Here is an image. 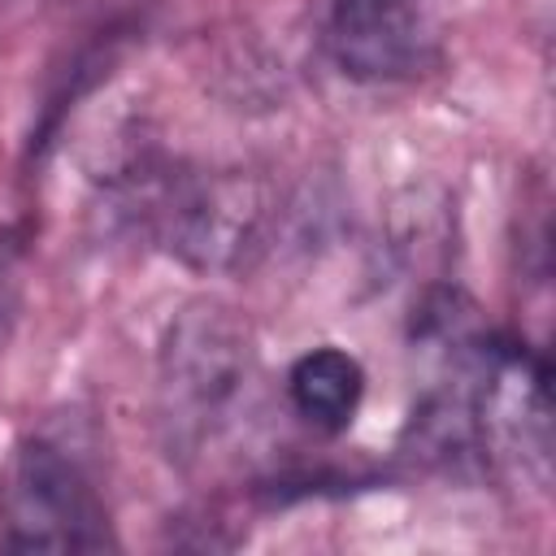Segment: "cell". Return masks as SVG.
I'll return each instance as SVG.
<instances>
[{
    "label": "cell",
    "instance_id": "cell-2",
    "mask_svg": "<svg viewBox=\"0 0 556 556\" xmlns=\"http://www.w3.org/2000/svg\"><path fill=\"white\" fill-rule=\"evenodd\" d=\"M0 534L13 552H100L113 543L91 473L52 439H22L4 456Z\"/></svg>",
    "mask_w": 556,
    "mask_h": 556
},
{
    "label": "cell",
    "instance_id": "cell-3",
    "mask_svg": "<svg viewBox=\"0 0 556 556\" xmlns=\"http://www.w3.org/2000/svg\"><path fill=\"white\" fill-rule=\"evenodd\" d=\"M326 52L356 83H408L439 56L430 0H330Z\"/></svg>",
    "mask_w": 556,
    "mask_h": 556
},
{
    "label": "cell",
    "instance_id": "cell-4",
    "mask_svg": "<svg viewBox=\"0 0 556 556\" xmlns=\"http://www.w3.org/2000/svg\"><path fill=\"white\" fill-rule=\"evenodd\" d=\"M152 222L169 252L200 269L239 265L261 239V200L239 178H191L156 195Z\"/></svg>",
    "mask_w": 556,
    "mask_h": 556
},
{
    "label": "cell",
    "instance_id": "cell-1",
    "mask_svg": "<svg viewBox=\"0 0 556 556\" xmlns=\"http://www.w3.org/2000/svg\"><path fill=\"white\" fill-rule=\"evenodd\" d=\"M256 391V348L226 304L182 308L161 343V400L178 452H204L235 430Z\"/></svg>",
    "mask_w": 556,
    "mask_h": 556
},
{
    "label": "cell",
    "instance_id": "cell-5",
    "mask_svg": "<svg viewBox=\"0 0 556 556\" xmlns=\"http://www.w3.org/2000/svg\"><path fill=\"white\" fill-rule=\"evenodd\" d=\"M287 400L308 426H317L326 434H339L361 413L365 369L352 352H343L334 343L308 348L287 369Z\"/></svg>",
    "mask_w": 556,
    "mask_h": 556
}]
</instances>
